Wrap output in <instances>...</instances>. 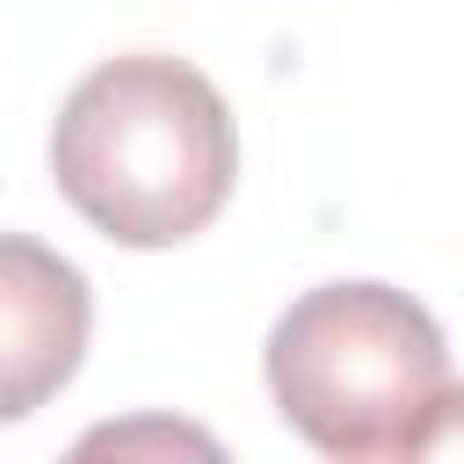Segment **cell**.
<instances>
[{
  "label": "cell",
  "instance_id": "6da1fadb",
  "mask_svg": "<svg viewBox=\"0 0 464 464\" xmlns=\"http://www.w3.org/2000/svg\"><path fill=\"white\" fill-rule=\"evenodd\" d=\"M51 181L109 246L160 254L232 203L239 130L188 58L123 51L58 102Z\"/></svg>",
  "mask_w": 464,
  "mask_h": 464
},
{
  "label": "cell",
  "instance_id": "7a4b0ae2",
  "mask_svg": "<svg viewBox=\"0 0 464 464\" xmlns=\"http://www.w3.org/2000/svg\"><path fill=\"white\" fill-rule=\"evenodd\" d=\"M261 370L276 413L319 457L370 464L406 457L450 384V348L420 297L392 283H319L268 326Z\"/></svg>",
  "mask_w": 464,
  "mask_h": 464
},
{
  "label": "cell",
  "instance_id": "3957f363",
  "mask_svg": "<svg viewBox=\"0 0 464 464\" xmlns=\"http://www.w3.org/2000/svg\"><path fill=\"white\" fill-rule=\"evenodd\" d=\"M87 334H94L87 276L58 246L0 232V428L29 420L80 377Z\"/></svg>",
  "mask_w": 464,
  "mask_h": 464
},
{
  "label": "cell",
  "instance_id": "277c9868",
  "mask_svg": "<svg viewBox=\"0 0 464 464\" xmlns=\"http://www.w3.org/2000/svg\"><path fill=\"white\" fill-rule=\"evenodd\" d=\"M406 457H464V384L450 392H435V406H428V420H420V435L406 442Z\"/></svg>",
  "mask_w": 464,
  "mask_h": 464
}]
</instances>
